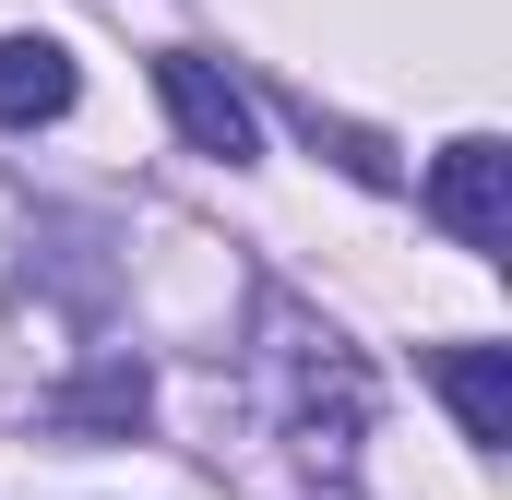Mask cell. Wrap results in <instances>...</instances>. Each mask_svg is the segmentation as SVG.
Masks as SVG:
<instances>
[{"mask_svg":"<svg viewBox=\"0 0 512 500\" xmlns=\"http://www.w3.org/2000/svg\"><path fill=\"white\" fill-rule=\"evenodd\" d=\"M143 405H155V381H143V358H108V370H84L48 417L60 429H143Z\"/></svg>","mask_w":512,"mask_h":500,"instance_id":"obj_6","label":"cell"},{"mask_svg":"<svg viewBox=\"0 0 512 500\" xmlns=\"http://www.w3.org/2000/svg\"><path fill=\"white\" fill-rule=\"evenodd\" d=\"M274 393H286V441H298L322 477H346L358 441H370V370H358L334 334H310L298 310H274Z\"/></svg>","mask_w":512,"mask_h":500,"instance_id":"obj_1","label":"cell"},{"mask_svg":"<svg viewBox=\"0 0 512 500\" xmlns=\"http://www.w3.org/2000/svg\"><path fill=\"white\" fill-rule=\"evenodd\" d=\"M155 96H167V120H179L191 155H215V167H251V155H262V120H251V96L227 84V60L167 48V60H155Z\"/></svg>","mask_w":512,"mask_h":500,"instance_id":"obj_2","label":"cell"},{"mask_svg":"<svg viewBox=\"0 0 512 500\" xmlns=\"http://www.w3.org/2000/svg\"><path fill=\"white\" fill-rule=\"evenodd\" d=\"M60 108H72V48L60 36H0V120L36 131V120H60Z\"/></svg>","mask_w":512,"mask_h":500,"instance_id":"obj_5","label":"cell"},{"mask_svg":"<svg viewBox=\"0 0 512 500\" xmlns=\"http://www.w3.org/2000/svg\"><path fill=\"white\" fill-rule=\"evenodd\" d=\"M429 215H441L465 250H512V155L489 143V131H465V143L429 167Z\"/></svg>","mask_w":512,"mask_h":500,"instance_id":"obj_3","label":"cell"},{"mask_svg":"<svg viewBox=\"0 0 512 500\" xmlns=\"http://www.w3.org/2000/svg\"><path fill=\"white\" fill-rule=\"evenodd\" d=\"M429 381L453 393V417H465L477 453H501V441H512V358H501V346H441Z\"/></svg>","mask_w":512,"mask_h":500,"instance_id":"obj_4","label":"cell"}]
</instances>
